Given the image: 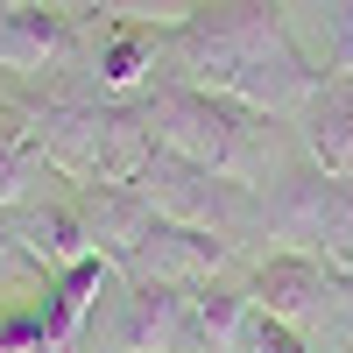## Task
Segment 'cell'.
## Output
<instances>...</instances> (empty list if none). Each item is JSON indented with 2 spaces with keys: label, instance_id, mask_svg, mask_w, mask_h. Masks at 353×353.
<instances>
[{
  "label": "cell",
  "instance_id": "6da1fadb",
  "mask_svg": "<svg viewBox=\"0 0 353 353\" xmlns=\"http://www.w3.org/2000/svg\"><path fill=\"white\" fill-rule=\"evenodd\" d=\"M163 78L241 99L276 121V113H304L325 71H311L276 0H198L163 21Z\"/></svg>",
  "mask_w": 353,
  "mask_h": 353
},
{
  "label": "cell",
  "instance_id": "7a4b0ae2",
  "mask_svg": "<svg viewBox=\"0 0 353 353\" xmlns=\"http://www.w3.org/2000/svg\"><path fill=\"white\" fill-rule=\"evenodd\" d=\"M134 106L149 121L156 149L205 163L219 176H241V184L269 176V113H254L241 99H219V92H198V85H176V78H156Z\"/></svg>",
  "mask_w": 353,
  "mask_h": 353
},
{
  "label": "cell",
  "instance_id": "3957f363",
  "mask_svg": "<svg viewBox=\"0 0 353 353\" xmlns=\"http://www.w3.org/2000/svg\"><path fill=\"white\" fill-rule=\"evenodd\" d=\"M134 191L149 198L163 219L198 226V233H212V241H226V248H241L248 233L269 219V205H261L254 184L219 176V170H205V163H184V156H170V149L149 156V170L134 176Z\"/></svg>",
  "mask_w": 353,
  "mask_h": 353
},
{
  "label": "cell",
  "instance_id": "277c9868",
  "mask_svg": "<svg viewBox=\"0 0 353 353\" xmlns=\"http://www.w3.org/2000/svg\"><path fill=\"white\" fill-rule=\"evenodd\" d=\"M269 226L297 241V254H318L325 269L353 276V176H325L318 163L290 170L269 205Z\"/></svg>",
  "mask_w": 353,
  "mask_h": 353
},
{
  "label": "cell",
  "instance_id": "5b68a950",
  "mask_svg": "<svg viewBox=\"0 0 353 353\" xmlns=\"http://www.w3.org/2000/svg\"><path fill=\"white\" fill-rule=\"evenodd\" d=\"M233 261L226 241H212V233H198V226H176V219H156L149 233H141V248L121 261V283H170V290H205V283H219V269Z\"/></svg>",
  "mask_w": 353,
  "mask_h": 353
},
{
  "label": "cell",
  "instance_id": "8992f818",
  "mask_svg": "<svg viewBox=\"0 0 353 353\" xmlns=\"http://www.w3.org/2000/svg\"><path fill=\"white\" fill-rule=\"evenodd\" d=\"M0 241H8L21 261H36L43 276H64V269H78V261L99 254L71 198H28V205H8V212H0Z\"/></svg>",
  "mask_w": 353,
  "mask_h": 353
},
{
  "label": "cell",
  "instance_id": "52a82bcc",
  "mask_svg": "<svg viewBox=\"0 0 353 353\" xmlns=\"http://www.w3.org/2000/svg\"><path fill=\"white\" fill-rule=\"evenodd\" d=\"M85 78L99 85L106 99H141L149 85L163 78V21H134V14H113L92 50H85Z\"/></svg>",
  "mask_w": 353,
  "mask_h": 353
},
{
  "label": "cell",
  "instance_id": "ba28073f",
  "mask_svg": "<svg viewBox=\"0 0 353 353\" xmlns=\"http://www.w3.org/2000/svg\"><path fill=\"white\" fill-rule=\"evenodd\" d=\"M332 276L339 269H325L318 254H276L248 276V297H254V311L311 332V325H332Z\"/></svg>",
  "mask_w": 353,
  "mask_h": 353
},
{
  "label": "cell",
  "instance_id": "9c48e42d",
  "mask_svg": "<svg viewBox=\"0 0 353 353\" xmlns=\"http://www.w3.org/2000/svg\"><path fill=\"white\" fill-rule=\"evenodd\" d=\"M121 353H205L198 318H191V290L128 283V304H121Z\"/></svg>",
  "mask_w": 353,
  "mask_h": 353
},
{
  "label": "cell",
  "instance_id": "30bf717a",
  "mask_svg": "<svg viewBox=\"0 0 353 353\" xmlns=\"http://www.w3.org/2000/svg\"><path fill=\"white\" fill-rule=\"evenodd\" d=\"M71 205H78V219H85V233H92V248H99V261H121L141 248V233H149L163 212L149 198H141L134 184H78L71 191Z\"/></svg>",
  "mask_w": 353,
  "mask_h": 353
},
{
  "label": "cell",
  "instance_id": "8fae6325",
  "mask_svg": "<svg viewBox=\"0 0 353 353\" xmlns=\"http://www.w3.org/2000/svg\"><path fill=\"white\" fill-rule=\"evenodd\" d=\"M297 121H304V156L325 176H353V71H325Z\"/></svg>",
  "mask_w": 353,
  "mask_h": 353
},
{
  "label": "cell",
  "instance_id": "7c38bea8",
  "mask_svg": "<svg viewBox=\"0 0 353 353\" xmlns=\"http://www.w3.org/2000/svg\"><path fill=\"white\" fill-rule=\"evenodd\" d=\"M57 176V163L43 156V141L28 134L8 106H0V212L8 205H28V198H43V184Z\"/></svg>",
  "mask_w": 353,
  "mask_h": 353
},
{
  "label": "cell",
  "instance_id": "4fadbf2b",
  "mask_svg": "<svg viewBox=\"0 0 353 353\" xmlns=\"http://www.w3.org/2000/svg\"><path fill=\"white\" fill-rule=\"evenodd\" d=\"M113 276V261H78V269H64V276H50V325H57V339L64 346H78V332H85V318H92V297H99V283Z\"/></svg>",
  "mask_w": 353,
  "mask_h": 353
},
{
  "label": "cell",
  "instance_id": "5bb4252c",
  "mask_svg": "<svg viewBox=\"0 0 353 353\" xmlns=\"http://www.w3.org/2000/svg\"><path fill=\"white\" fill-rule=\"evenodd\" d=\"M241 353H311V346H304L297 325H283V318L254 311V318H248V332H241Z\"/></svg>",
  "mask_w": 353,
  "mask_h": 353
},
{
  "label": "cell",
  "instance_id": "9a60e30c",
  "mask_svg": "<svg viewBox=\"0 0 353 353\" xmlns=\"http://www.w3.org/2000/svg\"><path fill=\"white\" fill-rule=\"evenodd\" d=\"M325 36H332V71H353V0H325Z\"/></svg>",
  "mask_w": 353,
  "mask_h": 353
},
{
  "label": "cell",
  "instance_id": "2e32d148",
  "mask_svg": "<svg viewBox=\"0 0 353 353\" xmlns=\"http://www.w3.org/2000/svg\"><path fill=\"white\" fill-rule=\"evenodd\" d=\"M332 332L353 353V276H332Z\"/></svg>",
  "mask_w": 353,
  "mask_h": 353
},
{
  "label": "cell",
  "instance_id": "e0dca14e",
  "mask_svg": "<svg viewBox=\"0 0 353 353\" xmlns=\"http://www.w3.org/2000/svg\"><path fill=\"white\" fill-rule=\"evenodd\" d=\"M57 8H71V14H99V8H121V0H57Z\"/></svg>",
  "mask_w": 353,
  "mask_h": 353
},
{
  "label": "cell",
  "instance_id": "ac0fdd59",
  "mask_svg": "<svg viewBox=\"0 0 353 353\" xmlns=\"http://www.w3.org/2000/svg\"><path fill=\"white\" fill-rule=\"evenodd\" d=\"M0 8H21V0H0Z\"/></svg>",
  "mask_w": 353,
  "mask_h": 353
}]
</instances>
